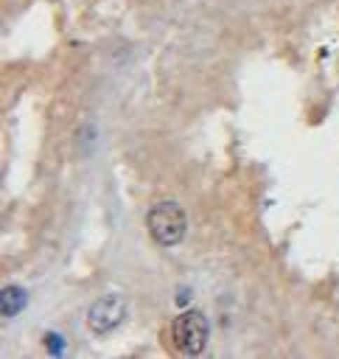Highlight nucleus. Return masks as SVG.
<instances>
[{
  "label": "nucleus",
  "mask_w": 339,
  "mask_h": 359,
  "mask_svg": "<svg viewBox=\"0 0 339 359\" xmlns=\"http://www.w3.org/2000/svg\"><path fill=\"white\" fill-rule=\"evenodd\" d=\"M126 320V300L120 294H104L87 309V325L92 334H109Z\"/></svg>",
  "instance_id": "7ed1b4c3"
},
{
  "label": "nucleus",
  "mask_w": 339,
  "mask_h": 359,
  "mask_svg": "<svg viewBox=\"0 0 339 359\" xmlns=\"http://www.w3.org/2000/svg\"><path fill=\"white\" fill-rule=\"evenodd\" d=\"M146 227H148V233H151V238H154L157 244L174 247V244H179V241L185 238V233H188V216H185V210H182L177 202L165 199V202H157V205L148 210Z\"/></svg>",
  "instance_id": "f257e3e1"
},
{
  "label": "nucleus",
  "mask_w": 339,
  "mask_h": 359,
  "mask_svg": "<svg viewBox=\"0 0 339 359\" xmlns=\"http://www.w3.org/2000/svg\"><path fill=\"white\" fill-rule=\"evenodd\" d=\"M171 337H174V345L179 353H188V356L202 353L207 345V337H210V323L199 309H188L174 320Z\"/></svg>",
  "instance_id": "f03ea898"
},
{
  "label": "nucleus",
  "mask_w": 339,
  "mask_h": 359,
  "mask_svg": "<svg viewBox=\"0 0 339 359\" xmlns=\"http://www.w3.org/2000/svg\"><path fill=\"white\" fill-rule=\"evenodd\" d=\"M28 306V292L17 283L11 286H3L0 292V309H3V317H17L22 309Z\"/></svg>",
  "instance_id": "20e7f679"
},
{
  "label": "nucleus",
  "mask_w": 339,
  "mask_h": 359,
  "mask_svg": "<svg viewBox=\"0 0 339 359\" xmlns=\"http://www.w3.org/2000/svg\"><path fill=\"white\" fill-rule=\"evenodd\" d=\"M45 342L50 345V351H53V353H59V351H62V339H59L56 334H48V337H45Z\"/></svg>",
  "instance_id": "39448f33"
}]
</instances>
